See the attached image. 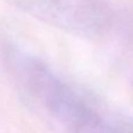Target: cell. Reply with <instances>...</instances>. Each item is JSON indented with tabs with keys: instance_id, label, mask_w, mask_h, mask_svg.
<instances>
[{
	"instance_id": "3957f363",
	"label": "cell",
	"mask_w": 133,
	"mask_h": 133,
	"mask_svg": "<svg viewBox=\"0 0 133 133\" xmlns=\"http://www.w3.org/2000/svg\"><path fill=\"white\" fill-rule=\"evenodd\" d=\"M129 33H130V35H131V39L133 41V16L129 21Z\"/></svg>"
},
{
	"instance_id": "6da1fadb",
	"label": "cell",
	"mask_w": 133,
	"mask_h": 133,
	"mask_svg": "<svg viewBox=\"0 0 133 133\" xmlns=\"http://www.w3.org/2000/svg\"><path fill=\"white\" fill-rule=\"evenodd\" d=\"M12 63L25 96L61 133H103L113 112L96 97L35 55L16 53Z\"/></svg>"
},
{
	"instance_id": "7a4b0ae2",
	"label": "cell",
	"mask_w": 133,
	"mask_h": 133,
	"mask_svg": "<svg viewBox=\"0 0 133 133\" xmlns=\"http://www.w3.org/2000/svg\"><path fill=\"white\" fill-rule=\"evenodd\" d=\"M32 18L85 39L104 35L115 21L105 0H6Z\"/></svg>"
}]
</instances>
